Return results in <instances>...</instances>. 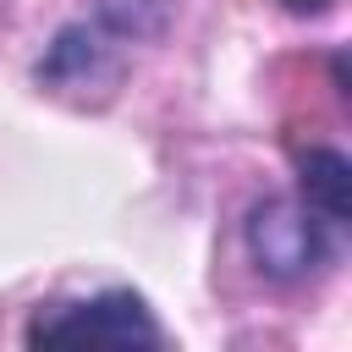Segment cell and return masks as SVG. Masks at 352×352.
Returning <instances> with one entry per match:
<instances>
[{"label": "cell", "mask_w": 352, "mask_h": 352, "mask_svg": "<svg viewBox=\"0 0 352 352\" xmlns=\"http://www.w3.org/2000/svg\"><path fill=\"white\" fill-rule=\"evenodd\" d=\"M346 182H352V165L336 148H308L302 154V204L319 220L346 226Z\"/></svg>", "instance_id": "cell-4"}, {"label": "cell", "mask_w": 352, "mask_h": 352, "mask_svg": "<svg viewBox=\"0 0 352 352\" xmlns=\"http://www.w3.org/2000/svg\"><path fill=\"white\" fill-rule=\"evenodd\" d=\"M280 6H286V11H297V16H314V11H324L330 0H280Z\"/></svg>", "instance_id": "cell-6"}, {"label": "cell", "mask_w": 352, "mask_h": 352, "mask_svg": "<svg viewBox=\"0 0 352 352\" xmlns=\"http://www.w3.org/2000/svg\"><path fill=\"white\" fill-rule=\"evenodd\" d=\"M38 82H50L55 94H72V99H88V88L110 94L121 82V50L88 28H60L50 55L38 60Z\"/></svg>", "instance_id": "cell-3"}, {"label": "cell", "mask_w": 352, "mask_h": 352, "mask_svg": "<svg viewBox=\"0 0 352 352\" xmlns=\"http://www.w3.org/2000/svg\"><path fill=\"white\" fill-rule=\"evenodd\" d=\"M330 220H319L308 204H292V198H264L253 214H248V253L264 275L275 280H302V275H319L330 258H336V242H330Z\"/></svg>", "instance_id": "cell-2"}, {"label": "cell", "mask_w": 352, "mask_h": 352, "mask_svg": "<svg viewBox=\"0 0 352 352\" xmlns=\"http://www.w3.org/2000/svg\"><path fill=\"white\" fill-rule=\"evenodd\" d=\"M33 346H160L165 330L138 292H99L88 302H55L28 324Z\"/></svg>", "instance_id": "cell-1"}, {"label": "cell", "mask_w": 352, "mask_h": 352, "mask_svg": "<svg viewBox=\"0 0 352 352\" xmlns=\"http://www.w3.org/2000/svg\"><path fill=\"white\" fill-rule=\"evenodd\" d=\"M99 16H104L116 33L148 38V33H160V22H165V0H99Z\"/></svg>", "instance_id": "cell-5"}]
</instances>
